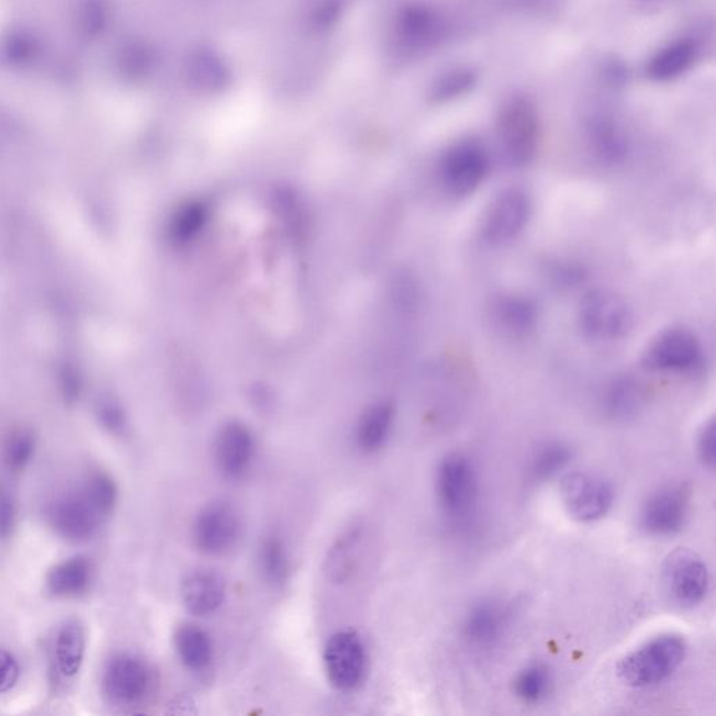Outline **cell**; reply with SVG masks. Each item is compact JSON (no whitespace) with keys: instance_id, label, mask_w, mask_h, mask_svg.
Listing matches in <instances>:
<instances>
[{"instance_id":"obj_16","label":"cell","mask_w":716,"mask_h":716,"mask_svg":"<svg viewBox=\"0 0 716 716\" xmlns=\"http://www.w3.org/2000/svg\"><path fill=\"white\" fill-rule=\"evenodd\" d=\"M508 603L488 597L469 608L463 620V637L470 647L489 649L497 646L513 623Z\"/></svg>"},{"instance_id":"obj_32","label":"cell","mask_w":716,"mask_h":716,"mask_svg":"<svg viewBox=\"0 0 716 716\" xmlns=\"http://www.w3.org/2000/svg\"><path fill=\"white\" fill-rule=\"evenodd\" d=\"M80 490L102 519L105 521L114 513L118 504V485L111 474L104 470H91L85 476Z\"/></svg>"},{"instance_id":"obj_21","label":"cell","mask_w":716,"mask_h":716,"mask_svg":"<svg viewBox=\"0 0 716 716\" xmlns=\"http://www.w3.org/2000/svg\"><path fill=\"white\" fill-rule=\"evenodd\" d=\"M86 630L76 618L66 620L55 633L53 642V662L55 673L68 682L79 676L86 658Z\"/></svg>"},{"instance_id":"obj_28","label":"cell","mask_w":716,"mask_h":716,"mask_svg":"<svg viewBox=\"0 0 716 716\" xmlns=\"http://www.w3.org/2000/svg\"><path fill=\"white\" fill-rule=\"evenodd\" d=\"M174 646L182 663L191 670H203L213 661V644L209 634L195 624L187 623L174 634Z\"/></svg>"},{"instance_id":"obj_12","label":"cell","mask_w":716,"mask_h":716,"mask_svg":"<svg viewBox=\"0 0 716 716\" xmlns=\"http://www.w3.org/2000/svg\"><path fill=\"white\" fill-rule=\"evenodd\" d=\"M532 212L528 193L521 188H506L491 201L482 222V239L491 247L514 242L524 232Z\"/></svg>"},{"instance_id":"obj_40","label":"cell","mask_w":716,"mask_h":716,"mask_svg":"<svg viewBox=\"0 0 716 716\" xmlns=\"http://www.w3.org/2000/svg\"><path fill=\"white\" fill-rule=\"evenodd\" d=\"M81 380L78 372L66 370L60 380V390H63L64 398L68 402L78 401L81 395Z\"/></svg>"},{"instance_id":"obj_4","label":"cell","mask_w":716,"mask_h":716,"mask_svg":"<svg viewBox=\"0 0 716 716\" xmlns=\"http://www.w3.org/2000/svg\"><path fill=\"white\" fill-rule=\"evenodd\" d=\"M436 493L444 515L455 524L473 515L479 500V476L467 455L448 454L439 462Z\"/></svg>"},{"instance_id":"obj_41","label":"cell","mask_w":716,"mask_h":716,"mask_svg":"<svg viewBox=\"0 0 716 716\" xmlns=\"http://www.w3.org/2000/svg\"><path fill=\"white\" fill-rule=\"evenodd\" d=\"M553 276L557 283L566 286L580 283L584 279V272L574 265L556 266Z\"/></svg>"},{"instance_id":"obj_15","label":"cell","mask_w":716,"mask_h":716,"mask_svg":"<svg viewBox=\"0 0 716 716\" xmlns=\"http://www.w3.org/2000/svg\"><path fill=\"white\" fill-rule=\"evenodd\" d=\"M444 14L432 4L407 3L396 14L395 34L399 44L412 53L437 47L447 35Z\"/></svg>"},{"instance_id":"obj_3","label":"cell","mask_w":716,"mask_h":716,"mask_svg":"<svg viewBox=\"0 0 716 716\" xmlns=\"http://www.w3.org/2000/svg\"><path fill=\"white\" fill-rule=\"evenodd\" d=\"M634 321L630 304L613 290H590L578 305V325L592 340H622L633 331Z\"/></svg>"},{"instance_id":"obj_7","label":"cell","mask_w":716,"mask_h":716,"mask_svg":"<svg viewBox=\"0 0 716 716\" xmlns=\"http://www.w3.org/2000/svg\"><path fill=\"white\" fill-rule=\"evenodd\" d=\"M562 504L572 519L581 524L605 518L615 503V489L600 474L572 472L561 480Z\"/></svg>"},{"instance_id":"obj_30","label":"cell","mask_w":716,"mask_h":716,"mask_svg":"<svg viewBox=\"0 0 716 716\" xmlns=\"http://www.w3.org/2000/svg\"><path fill=\"white\" fill-rule=\"evenodd\" d=\"M361 534L358 529L346 532L345 535L332 547L327 556L325 572L334 582H345L356 570L358 547Z\"/></svg>"},{"instance_id":"obj_8","label":"cell","mask_w":716,"mask_h":716,"mask_svg":"<svg viewBox=\"0 0 716 716\" xmlns=\"http://www.w3.org/2000/svg\"><path fill=\"white\" fill-rule=\"evenodd\" d=\"M664 586L679 606L693 608L708 595L711 578L703 557L679 547L669 553L662 566Z\"/></svg>"},{"instance_id":"obj_9","label":"cell","mask_w":716,"mask_h":716,"mask_svg":"<svg viewBox=\"0 0 716 716\" xmlns=\"http://www.w3.org/2000/svg\"><path fill=\"white\" fill-rule=\"evenodd\" d=\"M45 518L55 535L70 544H85L93 539L104 522L80 488L51 499L45 508Z\"/></svg>"},{"instance_id":"obj_35","label":"cell","mask_w":716,"mask_h":716,"mask_svg":"<svg viewBox=\"0 0 716 716\" xmlns=\"http://www.w3.org/2000/svg\"><path fill=\"white\" fill-rule=\"evenodd\" d=\"M478 83V74L469 68H454L439 76L433 86L434 101L447 102L468 94Z\"/></svg>"},{"instance_id":"obj_14","label":"cell","mask_w":716,"mask_h":716,"mask_svg":"<svg viewBox=\"0 0 716 716\" xmlns=\"http://www.w3.org/2000/svg\"><path fill=\"white\" fill-rule=\"evenodd\" d=\"M327 680L335 689L349 692L361 683L366 673L365 644L355 631H340L332 636L324 651Z\"/></svg>"},{"instance_id":"obj_37","label":"cell","mask_w":716,"mask_h":716,"mask_svg":"<svg viewBox=\"0 0 716 716\" xmlns=\"http://www.w3.org/2000/svg\"><path fill=\"white\" fill-rule=\"evenodd\" d=\"M697 454L704 467L714 470L716 463V426L715 418L711 417L708 422L701 427L697 438Z\"/></svg>"},{"instance_id":"obj_31","label":"cell","mask_w":716,"mask_h":716,"mask_svg":"<svg viewBox=\"0 0 716 716\" xmlns=\"http://www.w3.org/2000/svg\"><path fill=\"white\" fill-rule=\"evenodd\" d=\"M258 562L260 574L272 586H281L290 574V560L284 541L279 536L265 537L259 547Z\"/></svg>"},{"instance_id":"obj_36","label":"cell","mask_w":716,"mask_h":716,"mask_svg":"<svg viewBox=\"0 0 716 716\" xmlns=\"http://www.w3.org/2000/svg\"><path fill=\"white\" fill-rule=\"evenodd\" d=\"M19 522V506L12 491L0 483V541L14 535Z\"/></svg>"},{"instance_id":"obj_18","label":"cell","mask_w":716,"mask_h":716,"mask_svg":"<svg viewBox=\"0 0 716 716\" xmlns=\"http://www.w3.org/2000/svg\"><path fill=\"white\" fill-rule=\"evenodd\" d=\"M588 146L603 164H618L627 155L626 135L615 115L606 109H591L584 120Z\"/></svg>"},{"instance_id":"obj_22","label":"cell","mask_w":716,"mask_h":716,"mask_svg":"<svg viewBox=\"0 0 716 716\" xmlns=\"http://www.w3.org/2000/svg\"><path fill=\"white\" fill-rule=\"evenodd\" d=\"M491 316L501 331L515 337H524L534 332L539 318L534 301L519 294H503L494 299Z\"/></svg>"},{"instance_id":"obj_25","label":"cell","mask_w":716,"mask_h":716,"mask_svg":"<svg viewBox=\"0 0 716 716\" xmlns=\"http://www.w3.org/2000/svg\"><path fill=\"white\" fill-rule=\"evenodd\" d=\"M395 421V406L378 402L362 414L357 426V445L362 452L374 454L385 445Z\"/></svg>"},{"instance_id":"obj_20","label":"cell","mask_w":716,"mask_h":716,"mask_svg":"<svg viewBox=\"0 0 716 716\" xmlns=\"http://www.w3.org/2000/svg\"><path fill=\"white\" fill-rule=\"evenodd\" d=\"M94 574V564L89 557L71 556L49 570L45 586L56 600H76L89 592Z\"/></svg>"},{"instance_id":"obj_24","label":"cell","mask_w":716,"mask_h":716,"mask_svg":"<svg viewBox=\"0 0 716 716\" xmlns=\"http://www.w3.org/2000/svg\"><path fill=\"white\" fill-rule=\"evenodd\" d=\"M186 79L193 90L216 94L228 86L230 71L224 60L209 49L193 51L186 63Z\"/></svg>"},{"instance_id":"obj_38","label":"cell","mask_w":716,"mask_h":716,"mask_svg":"<svg viewBox=\"0 0 716 716\" xmlns=\"http://www.w3.org/2000/svg\"><path fill=\"white\" fill-rule=\"evenodd\" d=\"M97 416L102 427L112 434H121L126 427V417L124 411L115 402H102Z\"/></svg>"},{"instance_id":"obj_26","label":"cell","mask_w":716,"mask_h":716,"mask_svg":"<svg viewBox=\"0 0 716 716\" xmlns=\"http://www.w3.org/2000/svg\"><path fill=\"white\" fill-rule=\"evenodd\" d=\"M646 398V390L636 378L620 377L608 385L603 406L615 421H630L641 412Z\"/></svg>"},{"instance_id":"obj_1","label":"cell","mask_w":716,"mask_h":716,"mask_svg":"<svg viewBox=\"0 0 716 716\" xmlns=\"http://www.w3.org/2000/svg\"><path fill=\"white\" fill-rule=\"evenodd\" d=\"M687 642L679 634L668 633L649 639L626 655L617 664V676L633 689L653 687L682 667Z\"/></svg>"},{"instance_id":"obj_34","label":"cell","mask_w":716,"mask_h":716,"mask_svg":"<svg viewBox=\"0 0 716 716\" xmlns=\"http://www.w3.org/2000/svg\"><path fill=\"white\" fill-rule=\"evenodd\" d=\"M208 208L202 202H188L179 208L170 222V235L176 243L191 242L206 224Z\"/></svg>"},{"instance_id":"obj_13","label":"cell","mask_w":716,"mask_h":716,"mask_svg":"<svg viewBox=\"0 0 716 716\" xmlns=\"http://www.w3.org/2000/svg\"><path fill=\"white\" fill-rule=\"evenodd\" d=\"M243 522L238 511L217 501L198 514L192 526V539L199 551L209 556L227 553L242 537Z\"/></svg>"},{"instance_id":"obj_2","label":"cell","mask_w":716,"mask_h":716,"mask_svg":"<svg viewBox=\"0 0 716 716\" xmlns=\"http://www.w3.org/2000/svg\"><path fill=\"white\" fill-rule=\"evenodd\" d=\"M541 124L534 101L515 94L504 101L497 116L501 153L513 167H525L534 160L539 147Z\"/></svg>"},{"instance_id":"obj_6","label":"cell","mask_w":716,"mask_h":716,"mask_svg":"<svg viewBox=\"0 0 716 716\" xmlns=\"http://www.w3.org/2000/svg\"><path fill=\"white\" fill-rule=\"evenodd\" d=\"M703 345L693 331L670 327L649 342L641 358L642 367L653 372H692L703 362Z\"/></svg>"},{"instance_id":"obj_10","label":"cell","mask_w":716,"mask_h":716,"mask_svg":"<svg viewBox=\"0 0 716 716\" xmlns=\"http://www.w3.org/2000/svg\"><path fill=\"white\" fill-rule=\"evenodd\" d=\"M102 692L107 698L122 707H135L152 692L150 667L137 655L116 653L102 670Z\"/></svg>"},{"instance_id":"obj_27","label":"cell","mask_w":716,"mask_h":716,"mask_svg":"<svg viewBox=\"0 0 716 716\" xmlns=\"http://www.w3.org/2000/svg\"><path fill=\"white\" fill-rule=\"evenodd\" d=\"M572 458H574V451L569 444L562 441L541 444L530 457L526 478L535 485L550 482L562 470L570 467Z\"/></svg>"},{"instance_id":"obj_29","label":"cell","mask_w":716,"mask_h":716,"mask_svg":"<svg viewBox=\"0 0 716 716\" xmlns=\"http://www.w3.org/2000/svg\"><path fill=\"white\" fill-rule=\"evenodd\" d=\"M553 684V672H551L549 664L534 662L526 664L516 674L513 682V692L522 703L539 704L549 697Z\"/></svg>"},{"instance_id":"obj_17","label":"cell","mask_w":716,"mask_h":716,"mask_svg":"<svg viewBox=\"0 0 716 716\" xmlns=\"http://www.w3.org/2000/svg\"><path fill=\"white\" fill-rule=\"evenodd\" d=\"M255 438L244 424L233 422L220 428L214 439V460L220 473L230 480L242 479L255 458Z\"/></svg>"},{"instance_id":"obj_5","label":"cell","mask_w":716,"mask_h":716,"mask_svg":"<svg viewBox=\"0 0 716 716\" xmlns=\"http://www.w3.org/2000/svg\"><path fill=\"white\" fill-rule=\"evenodd\" d=\"M490 170V157L482 143L459 141L439 160V178L445 191L457 198L472 195Z\"/></svg>"},{"instance_id":"obj_19","label":"cell","mask_w":716,"mask_h":716,"mask_svg":"<svg viewBox=\"0 0 716 716\" xmlns=\"http://www.w3.org/2000/svg\"><path fill=\"white\" fill-rule=\"evenodd\" d=\"M226 581L213 570H197L182 581L183 606L193 616H211L226 600Z\"/></svg>"},{"instance_id":"obj_33","label":"cell","mask_w":716,"mask_h":716,"mask_svg":"<svg viewBox=\"0 0 716 716\" xmlns=\"http://www.w3.org/2000/svg\"><path fill=\"white\" fill-rule=\"evenodd\" d=\"M37 454V439L27 429H16L4 438L2 460L10 472L20 473L32 465Z\"/></svg>"},{"instance_id":"obj_39","label":"cell","mask_w":716,"mask_h":716,"mask_svg":"<svg viewBox=\"0 0 716 716\" xmlns=\"http://www.w3.org/2000/svg\"><path fill=\"white\" fill-rule=\"evenodd\" d=\"M20 663L12 652L0 649V694L10 692L20 679Z\"/></svg>"},{"instance_id":"obj_23","label":"cell","mask_w":716,"mask_h":716,"mask_svg":"<svg viewBox=\"0 0 716 716\" xmlns=\"http://www.w3.org/2000/svg\"><path fill=\"white\" fill-rule=\"evenodd\" d=\"M697 59V45L692 38H679L653 54L647 65L648 78L659 83L682 78Z\"/></svg>"},{"instance_id":"obj_11","label":"cell","mask_w":716,"mask_h":716,"mask_svg":"<svg viewBox=\"0 0 716 716\" xmlns=\"http://www.w3.org/2000/svg\"><path fill=\"white\" fill-rule=\"evenodd\" d=\"M692 508V489L685 483L662 485L644 503L639 525L652 536H672L684 528Z\"/></svg>"}]
</instances>
